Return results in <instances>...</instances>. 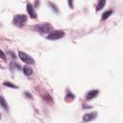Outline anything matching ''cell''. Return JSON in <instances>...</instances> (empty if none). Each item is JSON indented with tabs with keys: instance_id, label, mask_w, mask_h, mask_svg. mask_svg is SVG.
Listing matches in <instances>:
<instances>
[{
	"instance_id": "obj_1",
	"label": "cell",
	"mask_w": 123,
	"mask_h": 123,
	"mask_svg": "<svg viewBox=\"0 0 123 123\" xmlns=\"http://www.w3.org/2000/svg\"><path fill=\"white\" fill-rule=\"evenodd\" d=\"M26 21H27V17H26L25 14H16V15L13 17V19H12L13 25L18 26V27L24 26L25 23H26Z\"/></svg>"
},
{
	"instance_id": "obj_2",
	"label": "cell",
	"mask_w": 123,
	"mask_h": 123,
	"mask_svg": "<svg viewBox=\"0 0 123 123\" xmlns=\"http://www.w3.org/2000/svg\"><path fill=\"white\" fill-rule=\"evenodd\" d=\"M63 36H64V32H63V31L56 30V31L51 32V33L47 36V38L50 39V40H56V39H60V38H62Z\"/></svg>"
},
{
	"instance_id": "obj_3",
	"label": "cell",
	"mask_w": 123,
	"mask_h": 123,
	"mask_svg": "<svg viewBox=\"0 0 123 123\" xmlns=\"http://www.w3.org/2000/svg\"><path fill=\"white\" fill-rule=\"evenodd\" d=\"M36 29H37L38 32H40V33H49L50 31L53 30V27H52V25L49 24V23H41V24L37 25Z\"/></svg>"
},
{
	"instance_id": "obj_4",
	"label": "cell",
	"mask_w": 123,
	"mask_h": 123,
	"mask_svg": "<svg viewBox=\"0 0 123 123\" xmlns=\"http://www.w3.org/2000/svg\"><path fill=\"white\" fill-rule=\"evenodd\" d=\"M18 56H19V58H20V60L22 61V62H26V63H34L35 62V60L31 57V56H29L28 54H26L25 52H22V51H19L18 52Z\"/></svg>"
},
{
	"instance_id": "obj_5",
	"label": "cell",
	"mask_w": 123,
	"mask_h": 123,
	"mask_svg": "<svg viewBox=\"0 0 123 123\" xmlns=\"http://www.w3.org/2000/svg\"><path fill=\"white\" fill-rule=\"evenodd\" d=\"M97 116V112L96 111H91V112H88V113H86L84 116H83V120L85 122H88V121H91L93 119H95Z\"/></svg>"
},
{
	"instance_id": "obj_6",
	"label": "cell",
	"mask_w": 123,
	"mask_h": 123,
	"mask_svg": "<svg viewBox=\"0 0 123 123\" xmlns=\"http://www.w3.org/2000/svg\"><path fill=\"white\" fill-rule=\"evenodd\" d=\"M27 12H28L29 15H30L32 18H36V17H37V12H36V11H35V9H34V6H33L32 4H30V3L27 4Z\"/></svg>"
},
{
	"instance_id": "obj_7",
	"label": "cell",
	"mask_w": 123,
	"mask_h": 123,
	"mask_svg": "<svg viewBox=\"0 0 123 123\" xmlns=\"http://www.w3.org/2000/svg\"><path fill=\"white\" fill-rule=\"evenodd\" d=\"M98 93H99V90H98V89L90 90V91H88L87 94H86V99H87V100H91V99L95 98V97L98 95Z\"/></svg>"
},
{
	"instance_id": "obj_8",
	"label": "cell",
	"mask_w": 123,
	"mask_h": 123,
	"mask_svg": "<svg viewBox=\"0 0 123 123\" xmlns=\"http://www.w3.org/2000/svg\"><path fill=\"white\" fill-rule=\"evenodd\" d=\"M0 106H1L5 111H8V110H9L8 103H7V101L5 100V98H4L3 96H0Z\"/></svg>"
},
{
	"instance_id": "obj_9",
	"label": "cell",
	"mask_w": 123,
	"mask_h": 123,
	"mask_svg": "<svg viewBox=\"0 0 123 123\" xmlns=\"http://www.w3.org/2000/svg\"><path fill=\"white\" fill-rule=\"evenodd\" d=\"M23 72H24V74H25L26 76H30V75L33 73V70H32V68L29 67V66H24V67H23Z\"/></svg>"
},
{
	"instance_id": "obj_10",
	"label": "cell",
	"mask_w": 123,
	"mask_h": 123,
	"mask_svg": "<svg viewBox=\"0 0 123 123\" xmlns=\"http://www.w3.org/2000/svg\"><path fill=\"white\" fill-rule=\"evenodd\" d=\"M74 95L70 92V91H67V95H66V97H65V100L66 101H72L73 99H74Z\"/></svg>"
},
{
	"instance_id": "obj_11",
	"label": "cell",
	"mask_w": 123,
	"mask_h": 123,
	"mask_svg": "<svg viewBox=\"0 0 123 123\" xmlns=\"http://www.w3.org/2000/svg\"><path fill=\"white\" fill-rule=\"evenodd\" d=\"M112 13V11H107V12H105L104 13H103V15H102V19H107L111 14Z\"/></svg>"
},
{
	"instance_id": "obj_12",
	"label": "cell",
	"mask_w": 123,
	"mask_h": 123,
	"mask_svg": "<svg viewBox=\"0 0 123 123\" xmlns=\"http://www.w3.org/2000/svg\"><path fill=\"white\" fill-rule=\"evenodd\" d=\"M105 4H106V1H101V2H99L98 5H97V7H96V11H100L101 9H103V7L105 6Z\"/></svg>"
},
{
	"instance_id": "obj_13",
	"label": "cell",
	"mask_w": 123,
	"mask_h": 123,
	"mask_svg": "<svg viewBox=\"0 0 123 123\" xmlns=\"http://www.w3.org/2000/svg\"><path fill=\"white\" fill-rule=\"evenodd\" d=\"M4 86H9V87H12V88H17V86L15 85H13L12 83H11V82H4Z\"/></svg>"
},
{
	"instance_id": "obj_14",
	"label": "cell",
	"mask_w": 123,
	"mask_h": 123,
	"mask_svg": "<svg viewBox=\"0 0 123 123\" xmlns=\"http://www.w3.org/2000/svg\"><path fill=\"white\" fill-rule=\"evenodd\" d=\"M49 6L52 7V10H53V11H55L56 12H59V10L57 9V6H56L55 4H53L52 2H49Z\"/></svg>"
},
{
	"instance_id": "obj_15",
	"label": "cell",
	"mask_w": 123,
	"mask_h": 123,
	"mask_svg": "<svg viewBox=\"0 0 123 123\" xmlns=\"http://www.w3.org/2000/svg\"><path fill=\"white\" fill-rule=\"evenodd\" d=\"M0 59H2V60H6V56H5V54L3 53L2 50H0Z\"/></svg>"
},
{
	"instance_id": "obj_16",
	"label": "cell",
	"mask_w": 123,
	"mask_h": 123,
	"mask_svg": "<svg viewBox=\"0 0 123 123\" xmlns=\"http://www.w3.org/2000/svg\"><path fill=\"white\" fill-rule=\"evenodd\" d=\"M25 95H26V96H28L29 98H32V95H30V94H29V93H27V92H25Z\"/></svg>"
},
{
	"instance_id": "obj_17",
	"label": "cell",
	"mask_w": 123,
	"mask_h": 123,
	"mask_svg": "<svg viewBox=\"0 0 123 123\" xmlns=\"http://www.w3.org/2000/svg\"><path fill=\"white\" fill-rule=\"evenodd\" d=\"M68 5H70V6H72V2H71V1H68Z\"/></svg>"
},
{
	"instance_id": "obj_18",
	"label": "cell",
	"mask_w": 123,
	"mask_h": 123,
	"mask_svg": "<svg viewBox=\"0 0 123 123\" xmlns=\"http://www.w3.org/2000/svg\"><path fill=\"white\" fill-rule=\"evenodd\" d=\"M0 117H1V116H0Z\"/></svg>"
}]
</instances>
